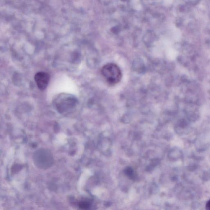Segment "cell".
Instances as JSON below:
<instances>
[{
	"instance_id": "1",
	"label": "cell",
	"mask_w": 210,
	"mask_h": 210,
	"mask_svg": "<svg viewBox=\"0 0 210 210\" xmlns=\"http://www.w3.org/2000/svg\"><path fill=\"white\" fill-rule=\"evenodd\" d=\"M101 74L106 81L110 85L119 83L122 78V73L119 66L114 63H109L103 66Z\"/></svg>"
},
{
	"instance_id": "2",
	"label": "cell",
	"mask_w": 210,
	"mask_h": 210,
	"mask_svg": "<svg viewBox=\"0 0 210 210\" xmlns=\"http://www.w3.org/2000/svg\"><path fill=\"white\" fill-rule=\"evenodd\" d=\"M34 163L38 168L47 169L51 167L54 163V159L51 152L48 149H40L34 153Z\"/></svg>"
},
{
	"instance_id": "3",
	"label": "cell",
	"mask_w": 210,
	"mask_h": 210,
	"mask_svg": "<svg viewBox=\"0 0 210 210\" xmlns=\"http://www.w3.org/2000/svg\"><path fill=\"white\" fill-rule=\"evenodd\" d=\"M77 104V100L68 94H63L58 97L55 101L56 108L60 113L66 112L73 109Z\"/></svg>"
},
{
	"instance_id": "4",
	"label": "cell",
	"mask_w": 210,
	"mask_h": 210,
	"mask_svg": "<svg viewBox=\"0 0 210 210\" xmlns=\"http://www.w3.org/2000/svg\"><path fill=\"white\" fill-rule=\"evenodd\" d=\"M50 76L46 72H37L35 76V80L37 87L40 90H44L47 88L49 82Z\"/></svg>"
},
{
	"instance_id": "5",
	"label": "cell",
	"mask_w": 210,
	"mask_h": 210,
	"mask_svg": "<svg viewBox=\"0 0 210 210\" xmlns=\"http://www.w3.org/2000/svg\"><path fill=\"white\" fill-rule=\"evenodd\" d=\"M125 173L128 177L131 179H133L134 177L133 170L131 167H128L126 168L125 170Z\"/></svg>"
},
{
	"instance_id": "6",
	"label": "cell",
	"mask_w": 210,
	"mask_h": 210,
	"mask_svg": "<svg viewBox=\"0 0 210 210\" xmlns=\"http://www.w3.org/2000/svg\"><path fill=\"white\" fill-rule=\"evenodd\" d=\"M89 203L86 202H80L79 204V207L81 209H87L89 207Z\"/></svg>"
},
{
	"instance_id": "7",
	"label": "cell",
	"mask_w": 210,
	"mask_h": 210,
	"mask_svg": "<svg viewBox=\"0 0 210 210\" xmlns=\"http://www.w3.org/2000/svg\"><path fill=\"white\" fill-rule=\"evenodd\" d=\"M206 207L207 209L210 210V199L207 202Z\"/></svg>"
}]
</instances>
